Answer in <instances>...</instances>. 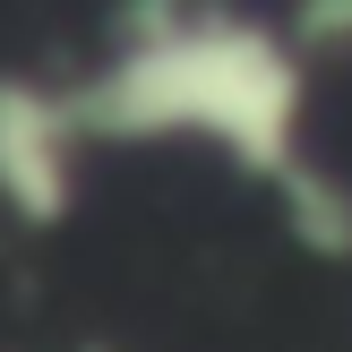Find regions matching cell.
I'll list each match as a JSON object with an SVG mask.
<instances>
[{
    "label": "cell",
    "instance_id": "3",
    "mask_svg": "<svg viewBox=\"0 0 352 352\" xmlns=\"http://www.w3.org/2000/svg\"><path fill=\"white\" fill-rule=\"evenodd\" d=\"M301 26H352V9H301ZM352 43V34H344Z\"/></svg>",
    "mask_w": 352,
    "mask_h": 352
},
{
    "label": "cell",
    "instance_id": "1",
    "mask_svg": "<svg viewBox=\"0 0 352 352\" xmlns=\"http://www.w3.org/2000/svg\"><path fill=\"white\" fill-rule=\"evenodd\" d=\"M112 60L69 86V112L86 138L146 146V138H206L258 181H284L301 164V52L250 17H172L138 9Z\"/></svg>",
    "mask_w": 352,
    "mask_h": 352
},
{
    "label": "cell",
    "instance_id": "2",
    "mask_svg": "<svg viewBox=\"0 0 352 352\" xmlns=\"http://www.w3.org/2000/svg\"><path fill=\"white\" fill-rule=\"evenodd\" d=\"M78 155L86 129L69 112V86H34V78H0V206L34 232L69 223L78 206Z\"/></svg>",
    "mask_w": 352,
    "mask_h": 352
}]
</instances>
